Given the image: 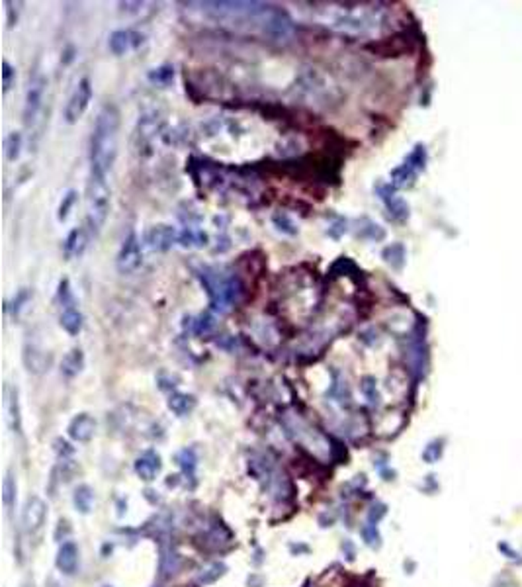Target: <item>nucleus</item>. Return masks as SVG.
<instances>
[{
	"mask_svg": "<svg viewBox=\"0 0 522 587\" xmlns=\"http://www.w3.org/2000/svg\"><path fill=\"white\" fill-rule=\"evenodd\" d=\"M362 391L366 393V398H368L370 402H378V391H376V380H374V378L366 376V378L362 380Z\"/></svg>",
	"mask_w": 522,
	"mask_h": 587,
	"instance_id": "nucleus-39",
	"label": "nucleus"
},
{
	"mask_svg": "<svg viewBox=\"0 0 522 587\" xmlns=\"http://www.w3.org/2000/svg\"><path fill=\"white\" fill-rule=\"evenodd\" d=\"M45 87H47V80L45 76L37 75L35 78H32L30 87H28V92H26V104H24V124L30 128L35 124L40 112H42V106H44V96H45Z\"/></svg>",
	"mask_w": 522,
	"mask_h": 587,
	"instance_id": "nucleus-8",
	"label": "nucleus"
},
{
	"mask_svg": "<svg viewBox=\"0 0 522 587\" xmlns=\"http://www.w3.org/2000/svg\"><path fill=\"white\" fill-rule=\"evenodd\" d=\"M30 298H32L30 290H28V288H22V290H18L16 298L12 300L10 304L6 305V309H12L14 314H18V312L24 307V304H28V302H30Z\"/></svg>",
	"mask_w": 522,
	"mask_h": 587,
	"instance_id": "nucleus-33",
	"label": "nucleus"
},
{
	"mask_svg": "<svg viewBox=\"0 0 522 587\" xmlns=\"http://www.w3.org/2000/svg\"><path fill=\"white\" fill-rule=\"evenodd\" d=\"M362 534H364L366 543L370 544V546L378 544V541H380V534H378V531H376V527H374V525H368V527H364V529H362Z\"/></svg>",
	"mask_w": 522,
	"mask_h": 587,
	"instance_id": "nucleus-40",
	"label": "nucleus"
},
{
	"mask_svg": "<svg viewBox=\"0 0 522 587\" xmlns=\"http://www.w3.org/2000/svg\"><path fill=\"white\" fill-rule=\"evenodd\" d=\"M196 407V398L190 393H182V391H174L168 398V409L178 417H186L188 414H192Z\"/></svg>",
	"mask_w": 522,
	"mask_h": 587,
	"instance_id": "nucleus-21",
	"label": "nucleus"
},
{
	"mask_svg": "<svg viewBox=\"0 0 522 587\" xmlns=\"http://www.w3.org/2000/svg\"><path fill=\"white\" fill-rule=\"evenodd\" d=\"M143 262V253H141V243H139V237L131 231L130 235L123 239L120 247V253H118V259H116V266L121 274H133L141 266Z\"/></svg>",
	"mask_w": 522,
	"mask_h": 587,
	"instance_id": "nucleus-7",
	"label": "nucleus"
},
{
	"mask_svg": "<svg viewBox=\"0 0 522 587\" xmlns=\"http://www.w3.org/2000/svg\"><path fill=\"white\" fill-rule=\"evenodd\" d=\"M135 472H137V476L141 479L151 482L161 472V457L155 450L143 452L141 457L137 458V462H135Z\"/></svg>",
	"mask_w": 522,
	"mask_h": 587,
	"instance_id": "nucleus-15",
	"label": "nucleus"
},
{
	"mask_svg": "<svg viewBox=\"0 0 522 587\" xmlns=\"http://www.w3.org/2000/svg\"><path fill=\"white\" fill-rule=\"evenodd\" d=\"M145 243L151 250L157 253H164V250L173 249L174 243H178V231L171 226H153L147 233H145Z\"/></svg>",
	"mask_w": 522,
	"mask_h": 587,
	"instance_id": "nucleus-10",
	"label": "nucleus"
},
{
	"mask_svg": "<svg viewBox=\"0 0 522 587\" xmlns=\"http://www.w3.org/2000/svg\"><path fill=\"white\" fill-rule=\"evenodd\" d=\"M405 164H409L417 173L424 171V167H426V149H424V145H421V143L415 145L413 151L409 153V157L405 159Z\"/></svg>",
	"mask_w": 522,
	"mask_h": 587,
	"instance_id": "nucleus-31",
	"label": "nucleus"
},
{
	"mask_svg": "<svg viewBox=\"0 0 522 587\" xmlns=\"http://www.w3.org/2000/svg\"><path fill=\"white\" fill-rule=\"evenodd\" d=\"M22 360L24 366L28 368V372H32V374H44V372H47L49 366H51V355H47L45 350L35 347V345H30V343L24 347Z\"/></svg>",
	"mask_w": 522,
	"mask_h": 587,
	"instance_id": "nucleus-14",
	"label": "nucleus"
},
{
	"mask_svg": "<svg viewBox=\"0 0 522 587\" xmlns=\"http://www.w3.org/2000/svg\"><path fill=\"white\" fill-rule=\"evenodd\" d=\"M381 259L388 262L392 269H395V271H401L403 266H405V261H407V253H405L403 243L388 245L385 249L381 250Z\"/></svg>",
	"mask_w": 522,
	"mask_h": 587,
	"instance_id": "nucleus-22",
	"label": "nucleus"
},
{
	"mask_svg": "<svg viewBox=\"0 0 522 587\" xmlns=\"http://www.w3.org/2000/svg\"><path fill=\"white\" fill-rule=\"evenodd\" d=\"M120 121V110L114 104L100 108L90 137V174L108 178L118 157Z\"/></svg>",
	"mask_w": 522,
	"mask_h": 587,
	"instance_id": "nucleus-2",
	"label": "nucleus"
},
{
	"mask_svg": "<svg viewBox=\"0 0 522 587\" xmlns=\"http://www.w3.org/2000/svg\"><path fill=\"white\" fill-rule=\"evenodd\" d=\"M204 14L233 30L261 33L268 40L282 42L294 35L292 18L280 8L264 2H194Z\"/></svg>",
	"mask_w": 522,
	"mask_h": 587,
	"instance_id": "nucleus-1",
	"label": "nucleus"
},
{
	"mask_svg": "<svg viewBox=\"0 0 522 587\" xmlns=\"http://www.w3.org/2000/svg\"><path fill=\"white\" fill-rule=\"evenodd\" d=\"M356 237L368 241H381L385 239V229L380 228L376 221L368 218L358 219V229H356Z\"/></svg>",
	"mask_w": 522,
	"mask_h": 587,
	"instance_id": "nucleus-23",
	"label": "nucleus"
},
{
	"mask_svg": "<svg viewBox=\"0 0 522 587\" xmlns=\"http://www.w3.org/2000/svg\"><path fill=\"white\" fill-rule=\"evenodd\" d=\"M178 464L184 468L186 472L190 470V474L194 472V468H196V454H194V450L192 448H184L182 452H178Z\"/></svg>",
	"mask_w": 522,
	"mask_h": 587,
	"instance_id": "nucleus-34",
	"label": "nucleus"
},
{
	"mask_svg": "<svg viewBox=\"0 0 522 587\" xmlns=\"http://www.w3.org/2000/svg\"><path fill=\"white\" fill-rule=\"evenodd\" d=\"M55 300H57V304H59L61 309H69V307H76V305H78L76 304V298L75 294H73V288H71L69 278H63V280L59 282Z\"/></svg>",
	"mask_w": 522,
	"mask_h": 587,
	"instance_id": "nucleus-26",
	"label": "nucleus"
},
{
	"mask_svg": "<svg viewBox=\"0 0 522 587\" xmlns=\"http://www.w3.org/2000/svg\"><path fill=\"white\" fill-rule=\"evenodd\" d=\"M67 433L76 443H88L94 436V433H96V419L90 414L75 415L71 419V423H69Z\"/></svg>",
	"mask_w": 522,
	"mask_h": 587,
	"instance_id": "nucleus-13",
	"label": "nucleus"
},
{
	"mask_svg": "<svg viewBox=\"0 0 522 587\" xmlns=\"http://www.w3.org/2000/svg\"><path fill=\"white\" fill-rule=\"evenodd\" d=\"M92 102V85H90V78H80L76 83L75 90L73 94L69 96V102L65 106V121L67 124H76L85 116V112L90 106Z\"/></svg>",
	"mask_w": 522,
	"mask_h": 587,
	"instance_id": "nucleus-6",
	"label": "nucleus"
},
{
	"mask_svg": "<svg viewBox=\"0 0 522 587\" xmlns=\"http://www.w3.org/2000/svg\"><path fill=\"white\" fill-rule=\"evenodd\" d=\"M92 503H94V493H92V489L88 488V486H80V488H76L75 505L78 511L88 513L90 509H92Z\"/></svg>",
	"mask_w": 522,
	"mask_h": 587,
	"instance_id": "nucleus-29",
	"label": "nucleus"
},
{
	"mask_svg": "<svg viewBox=\"0 0 522 587\" xmlns=\"http://www.w3.org/2000/svg\"><path fill=\"white\" fill-rule=\"evenodd\" d=\"M317 20L345 33H372L381 22V10L368 4H325L317 12Z\"/></svg>",
	"mask_w": 522,
	"mask_h": 587,
	"instance_id": "nucleus-3",
	"label": "nucleus"
},
{
	"mask_svg": "<svg viewBox=\"0 0 522 587\" xmlns=\"http://www.w3.org/2000/svg\"><path fill=\"white\" fill-rule=\"evenodd\" d=\"M149 80L155 83V85H159V87H168V85L174 80L173 65H163V67L153 69L151 73H149Z\"/></svg>",
	"mask_w": 522,
	"mask_h": 587,
	"instance_id": "nucleus-30",
	"label": "nucleus"
},
{
	"mask_svg": "<svg viewBox=\"0 0 522 587\" xmlns=\"http://www.w3.org/2000/svg\"><path fill=\"white\" fill-rule=\"evenodd\" d=\"M272 223L274 228L278 229L280 233H284V235H290V237H294V235H297V226H295V221L286 212H276L272 216Z\"/></svg>",
	"mask_w": 522,
	"mask_h": 587,
	"instance_id": "nucleus-27",
	"label": "nucleus"
},
{
	"mask_svg": "<svg viewBox=\"0 0 522 587\" xmlns=\"http://www.w3.org/2000/svg\"><path fill=\"white\" fill-rule=\"evenodd\" d=\"M4 153L8 161H16L22 153V135L18 131H12L10 135L4 139Z\"/></svg>",
	"mask_w": 522,
	"mask_h": 587,
	"instance_id": "nucleus-28",
	"label": "nucleus"
},
{
	"mask_svg": "<svg viewBox=\"0 0 522 587\" xmlns=\"http://www.w3.org/2000/svg\"><path fill=\"white\" fill-rule=\"evenodd\" d=\"M87 229L85 228H75L69 235H67L65 245H63V250H65L67 259H76L80 257L85 249H87Z\"/></svg>",
	"mask_w": 522,
	"mask_h": 587,
	"instance_id": "nucleus-17",
	"label": "nucleus"
},
{
	"mask_svg": "<svg viewBox=\"0 0 522 587\" xmlns=\"http://www.w3.org/2000/svg\"><path fill=\"white\" fill-rule=\"evenodd\" d=\"M178 245L190 249V247H204L207 245V235L204 231H196V229H184L178 233Z\"/></svg>",
	"mask_w": 522,
	"mask_h": 587,
	"instance_id": "nucleus-25",
	"label": "nucleus"
},
{
	"mask_svg": "<svg viewBox=\"0 0 522 587\" xmlns=\"http://www.w3.org/2000/svg\"><path fill=\"white\" fill-rule=\"evenodd\" d=\"M4 407H6V417H8V425L14 433L22 431V417H20V403H18V390H14L10 386H6L4 391Z\"/></svg>",
	"mask_w": 522,
	"mask_h": 587,
	"instance_id": "nucleus-16",
	"label": "nucleus"
},
{
	"mask_svg": "<svg viewBox=\"0 0 522 587\" xmlns=\"http://www.w3.org/2000/svg\"><path fill=\"white\" fill-rule=\"evenodd\" d=\"M45 515H47V505H45V501L42 500V497H37V495L28 497L22 511L24 529H26L28 533L40 531L45 521Z\"/></svg>",
	"mask_w": 522,
	"mask_h": 587,
	"instance_id": "nucleus-11",
	"label": "nucleus"
},
{
	"mask_svg": "<svg viewBox=\"0 0 522 587\" xmlns=\"http://www.w3.org/2000/svg\"><path fill=\"white\" fill-rule=\"evenodd\" d=\"M495 587H519V586H516V581H512V579H509V577H503V579H499V581L495 584Z\"/></svg>",
	"mask_w": 522,
	"mask_h": 587,
	"instance_id": "nucleus-42",
	"label": "nucleus"
},
{
	"mask_svg": "<svg viewBox=\"0 0 522 587\" xmlns=\"http://www.w3.org/2000/svg\"><path fill=\"white\" fill-rule=\"evenodd\" d=\"M59 325L65 329L69 335L76 337L80 331H82V325H85V316L80 314L78 305L76 307H69V309H61V316H59Z\"/></svg>",
	"mask_w": 522,
	"mask_h": 587,
	"instance_id": "nucleus-20",
	"label": "nucleus"
},
{
	"mask_svg": "<svg viewBox=\"0 0 522 587\" xmlns=\"http://www.w3.org/2000/svg\"><path fill=\"white\" fill-rule=\"evenodd\" d=\"M76 200H78V194H76V190H69L65 196H63V200H61V204H59V207H57V219L63 223V221H67V218H69V214L73 212V207H75Z\"/></svg>",
	"mask_w": 522,
	"mask_h": 587,
	"instance_id": "nucleus-32",
	"label": "nucleus"
},
{
	"mask_svg": "<svg viewBox=\"0 0 522 587\" xmlns=\"http://www.w3.org/2000/svg\"><path fill=\"white\" fill-rule=\"evenodd\" d=\"M85 368V352L82 348H73L69 350L63 360H61V374L65 378H75Z\"/></svg>",
	"mask_w": 522,
	"mask_h": 587,
	"instance_id": "nucleus-19",
	"label": "nucleus"
},
{
	"mask_svg": "<svg viewBox=\"0 0 522 587\" xmlns=\"http://www.w3.org/2000/svg\"><path fill=\"white\" fill-rule=\"evenodd\" d=\"M2 491H4V503L10 507L12 501H14V495H16V484H14V479H12V476L8 474L6 478H4V484H2Z\"/></svg>",
	"mask_w": 522,
	"mask_h": 587,
	"instance_id": "nucleus-38",
	"label": "nucleus"
},
{
	"mask_svg": "<svg viewBox=\"0 0 522 587\" xmlns=\"http://www.w3.org/2000/svg\"><path fill=\"white\" fill-rule=\"evenodd\" d=\"M76 564H78V548H76L75 543H63L59 552H57V568L71 576L75 574Z\"/></svg>",
	"mask_w": 522,
	"mask_h": 587,
	"instance_id": "nucleus-18",
	"label": "nucleus"
},
{
	"mask_svg": "<svg viewBox=\"0 0 522 587\" xmlns=\"http://www.w3.org/2000/svg\"><path fill=\"white\" fill-rule=\"evenodd\" d=\"M376 194L380 196L381 202L392 212V218L395 219V221H405V219L409 218V206H407V202H405L403 198H399V196L395 194L393 185H383V182H380V185L376 186Z\"/></svg>",
	"mask_w": 522,
	"mask_h": 587,
	"instance_id": "nucleus-12",
	"label": "nucleus"
},
{
	"mask_svg": "<svg viewBox=\"0 0 522 587\" xmlns=\"http://www.w3.org/2000/svg\"><path fill=\"white\" fill-rule=\"evenodd\" d=\"M14 76H16V71L14 67L4 59L2 61V85H4V92H8L12 88V83H14Z\"/></svg>",
	"mask_w": 522,
	"mask_h": 587,
	"instance_id": "nucleus-36",
	"label": "nucleus"
},
{
	"mask_svg": "<svg viewBox=\"0 0 522 587\" xmlns=\"http://www.w3.org/2000/svg\"><path fill=\"white\" fill-rule=\"evenodd\" d=\"M417 171H413L409 164H399V167H395L392 171V185L393 188H407V186H411L415 182V178H417Z\"/></svg>",
	"mask_w": 522,
	"mask_h": 587,
	"instance_id": "nucleus-24",
	"label": "nucleus"
},
{
	"mask_svg": "<svg viewBox=\"0 0 522 587\" xmlns=\"http://www.w3.org/2000/svg\"><path fill=\"white\" fill-rule=\"evenodd\" d=\"M209 327H214V319L207 316H200V321H196V333H202V331H207Z\"/></svg>",
	"mask_w": 522,
	"mask_h": 587,
	"instance_id": "nucleus-41",
	"label": "nucleus"
},
{
	"mask_svg": "<svg viewBox=\"0 0 522 587\" xmlns=\"http://www.w3.org/2000/svg\"><path fill=\"white\" fill-rule=\"evenodd\" d=\"M145 42V35L135 30H116L110 33L108 47L114 55H128L130 51H135L137 47H141Z\"/></svg>",
	"mask_w": 522,
	"mask_h": 587,
	"instance_id": "nucleus-9",
	"label": "nucleus"
},
{
	"mask_svg": "<svg viewBox=\"0 0 522 587\" xmlns=\"http://www.w3.org/2000/svg\"><path fill=\"white\" fill-rule=\"evenodd\" d=\"M110 185L108 178L88 174L87 182V221L98 233L104 228L110 214Z\"/></svg>",
	"mask_w": 522,
	"mask_h": 587,
	"instance_id": "nucleus-4",
	"label": "nucleus"
},
{
	"mask_svg": "<svg viewBox=\"0 0 522 587\" xmlns=\"http://www.w3.org/2000/svg\"><path fill=\"white\" fill-rule=\"evenodd\" d=\"M204 272L206 274H202V282L206 284L211 307L216 312H227L239 300L241 282L235 276H223L218 269H206Z\"/></svg>",
	"mask_w": 522,
	"mask_h": 587,
	"instance_id": "nucleus-5",
	"label": "nucleus"
},
{
	"mask_svg": "<svg viewBox=\"0 0 522 587\" xmlns=\"http://www.w3.org/2000/svg\"><path fill=\"white\" fill-rule=\"evenodd\" d=\"M440 457H442V441H433L430 445L424 448L423 458L428 464H435Z\"/></svg>",
	"mask_w": 522,
	"mask_h": 587,
	"instance_id": "nucleus-35",
	"label": "nucleus"
},
{
	"mask_svg": "<svg viewBox=\"0 0 522 587\" xmlns=\"http://www.w3.org/2000/svg\"><path fill=\"white\" fill-rule=\"evenodd\" d=\"M347 219L345 218H335V223L331 226V228L327 229V233H329V237H333V239H340L345 233H347Z\"/></svg>",
	"mask_w": 522,
	"mask_h": 587,
	"instance_id": "nucleus-37",
	"label": "nucleus"
}]
</instances>
